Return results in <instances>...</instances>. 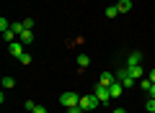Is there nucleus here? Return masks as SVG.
<instances>
[{
	"label": "nucleus",
	"mask_w": 155,
	"mask_h": 113,
	"mask_svg": "<svg viewBox=\"0 0 155 113\" xmlns=\"http://www.w3.org/2000/svg\"><path fill=\"white\" fill-rule=\"evenodd\" d=\"M78 105L83 108V111H96V108L101 105V100H98V98H96V95H83V98H80V103H78Z\"/></svg>",
	"instance_id": "nucleus-1"
},
{
	"label": "nucleus",
	"mask_w": 155,
	"mask_h": 113,
	"mask_svg": "<svg viewBox=\"0 0 155 113\" xmlns=\"http://www.w3.org/2000/svg\"><path fill=\"white\" fill-rule=\"evenodd\" d=\"M60 103L65 108H75L78 103H80V95H78V93H62L60 95Z\"/></svg>",
	"instance_id": "nucleus-2"
},
{
	"label": "nucleus",
	"mask_w": 155,
	"mask_h": 113,
	"mask_svg": "<svg viewBox=\"0 0 155 113\" xmlns=\"http://www.w3.org/2000/svg\"><path fill=\"white\" fill-rule=\"evenodd\" d=\"M93 95L98 98L101 103H109V100H111V90H109V87H106V85H96V90H93Z\"/></svg>",
	"instance_id": "nucleus-3"
},
{
	"label": "nucleus",
	"mask_w": 155,
	"mask_h": 113,
	"mask_svg": "<svg viewBox=\"0 0 155 113\" xmlns=\"http://www.w3.org/2000/svg\"><path fill=\"white\" fill-rule=\"evenodd\" d=\"M116 80H119V82L124 85V90L134 87V77H129V72H127V70H122V72H119V75H116Z\"/></svg>",
	"instance_id": "nucleus-4"
},
{
	"label": "nucleus",
	"mask_w": 155,
	"mask_h": 113,
	"mask_svg": "<svg viewBox=\"0 0 155 113\" xmlns=\"http://www.w3.org/2000/svg\"><path fill=\"white\" fill-rule=\"evenodd\" d=\"M8 46H11V54H13V57H23V54H26V49H23L26 44H23V41H13V44H8Z\"/></svg>",
	"instance_id": "nucleus-5"
},
{
	"label": "nucleus",
	"mask_w": 155,
	"mask_h": 113,
	"mask_svg": "<svg viewBox=\"0 0 155 113\" xmlns=\"http://www.w3.org/2000/svg\"><path fill=\"white\" fill-rule=\"evenodd\" d=\"M114 82H116V77L111 75V72H104V75L98 77V85H106V87H111Z\"/></svg>",
	"instance_id": "nucleus-6"
},
{
	"label": "nucleus",
	"mask_w": 155,
	"mask_h": 113,
	"mask_svg": "<svg viewBox=\"0 0 155 113\" xmlns=\"http://www.w3.org/2000/svg\"><path fill=\"white\" fill-rule=\"evenodd\" d=\"M109 90H111V100H114V98H122V93H124V85H122V82H119V80H116L114 85L109 87Z\"/></svg>",
	"instance_id": "nucleus-7"
},
{
	"label": "nucleus",
	"mask_w": 155,
	"mask_h": 113,
	"mask_svg": "<svg viewBox=\"0 0 155 113\" xmlns=\"http://www.w3.org/2000/svg\"><path fill=\"white\" fill-rule=\"evenodd\" d=\"M134 64H142V54H140V52H132V54H129V59H127V67H134Z\"/></svg>",
	"instance_id": "nucleus-8"
},
{
	"label": "nucleus",
	"mask_w": 155,
	"mask_h": 113,
	"mask_svg": "<svg viewBox=\"0 0 155 113\" xmlns=\"http://www.w3.org/2000/svg\"><path fill=\"white\" fill-rule=\"evenodd\" d=\"M116 8H119V13H129V11H132V0H119Z\"/></svg>",
	"instance_id": "nucleus-9"
},
{
	"label": "nucleus",
	"mask_w": 155,
	"mask_h": 113,
	"mask_svg": "<svg viewBox=\"0 0 155 113\" xmlns=\"http://www.w3.org/2000/svg\"><path fill=\"white\" fill-rule=\"evenodd\" d=\"M127 72H129V77H142V64H134V67H127Z\"/></svg>",
	"instance_id": "nucleus-10"
},
{
	"label": "nucleus",
	"mask_w": 155,
	"mask_h": 113,
	"mask_svg": "<svg viewBox=\"0 0 155 113\" xmlns=\"http://www.w3.org/2000/svg\"><path fill=\"white\" fill-rule=\"evenodd\" d=\"M88 64H91V57H88V54H80V57H78V67H80V70H85Z\"/></svg>",
	"instance_id": "nucleus-11"
},
{
	"label": "nucleus",
	"mask_w": 155,
	"mask_h": 113,
	"mask_svg": "<svg viewBox=\"0 0 155 113\" xmlns=\"http://www.w3.org/2000/svg\"><path fill=\"white\" fill-rule=\"evenodd\" d=\"M18 41H23V44H31V41H34V33H31V31L26 28V31H23L21 36H18Z\"/></svg>",
	"instance_id": "nucleus-12"
},
{
	"label": "nucleus",
	"mask_w": 155,
	"mask_h": 113,
	"mask_svg": "<svg viewBox=\"0 0 155 113\" xmlns=\"http://www.w3.org/2000/svg\"><path fill=\"white\" fill-rule=\"evenodd\" d=\"M3 39H5L8 44H13V41L18 39V33H16V31H5V33H3Z\"/></svg>",
	"instance_id": "nucleus-13"
},
{
	"label": "nucleus",
	"mask_w": 155,
	"mask_h": 113,
	"mask_svg": "<svg viewBox=\"0 0 155 113\" xmlns=\"http://www.w3.org/2000/svg\"><path fill=\"white\" fill-rule=\"evenodd\" d=\"M13 85H16V80H13V77H3V90H11Z\"/></svg>",
	"instance_id": "nucleus-14"
},
{
	"label": "nucleus",
	"mask_w": 155,
	"mask_h": 113,
	"mask_svg": "<svg viewBox=\"0 0 155 113\" xmlns=\"http://www.w3.org/2000/svg\"><path fill=\"white\" fill-rule=\"evenodd\" d=\"M106 16H109V18H116V16H119V8H116V5H109V8H106Z\"/></svg>",
	"instance_id": "nucleus-15"
},
{
	"label": "nucleus",
	"mask_w": 155,
	"mask_h": 113,
	"mask_svg": "<svg viewBox=\"0 0 155 113\" xmlns=\"http://www.w3.org/2000/svg\"><path fill=\"white\" fill-rule=\"evenodd\" d=\"M150 85H153L150 77H142V80H140V87H142V90H150Z\"/></svg>",
	"instance_id": "nucleus-16"
},
{
	"label": "nucleus",
	"mask_w": 155,
	"mask_h": 113,
	"mask_svg": "<svg viewBox=\"0 0 155 113\" xmlns=\"http://www.w3.org/2000/svg\"><path fill=\"white\" fill-rule=\"evenodd\" d=\"M145 108H147V113H155V98H150V100L145 103Z\"/></svg>",
	"instance_id": "nucleus-17"
},
{
	"label": "nucleus",
	"mask_w": 155,
	"mask_h": 113,
	"mask_svg": "<svg viewBox=\"0 0 155 113\" xmlns=\"http://www.w3.org/2000/svg\"><path fill=\"white\" fill-rule=\"evenodd\" d=\"M18 62H21V64H31V54H23V57H18Z\"/></svg>",
	"instance_id": "nucleus-18"
},
{
	"label": "nucleus",
	"mask_w": 155,
	"mask_h": 113,
	"mask_svg": "<svg viewBox=\"0 0 155 113\" xmlns=\"http://www.w3.org/2000/svg\"><path fill=\"white\" fill-rule=\"evenodd\" d=\"M67 113H88V111H83L80 105H75V108H67Z\"/></svg>",
	"instance_id": "nucleus-19"
},
{
	"label": "nucleus",
	"mask_w": 155,
	"mask_h": 113,
	"mask_svg": "<svg viewBox=\"0 0 155 113\" xmlns=\"http://www.w3.org/2000/svg\"><path fill=\"white\" fill-rule=\"evenodd\" d=\"M23 26H26L28 31H31V28H34V18H26V21H23Z\"/></svg>",
	"instance_id": "nucleus-20"
},
{
	"label": "nucleus",
	"mask_w": 155,
	"mask_h": 113,
	"mask_svg": "<svg viewBox=\"0 0 155 113\" xmlns=\"http://www.w3.org/2000/svg\"><path fill=\"white\" fill-rule=\"evenodd\" d=\"M34 108H36V103H34V100H26V111H28V113H31V111H34Z\"/></svg>",
	"instance_id": "nucleus-21"
},
{
	"label": "nucleus",
	"mask_w": 155,
	"mask_h": 113,
	"mask_svg": "<svg viewBox=\"0 0 155 113\" xmlns=\"http://www.w3.org/2000/svg\"><path fill=\"white\" fill-rule=\"evenodd\" d=\"M31 113H47V108H44V105H36V108H34Z\"/></svg>",
	"instance_id": "nucleus-22"
},
{
	"label": "nucleus",
	"mask_w": 155,
	"mask_h": 113,
	"mask_svg": "<svg viewBox=\"0 0 155 113\" xmlns=\"http://www.w3.org/2000/svg\"><path fill=\"white\" fill-rule=\"evenodd\" d=\"M147 93H150V98H155V82L150 85V90H147Z\"/></svg>",
	"instance_id": "nucleus-23"
},
{
	"label": "nucleus",
	"mask_w": 155,
	"mask_h": 113,
	"mask_svg": "<svg viewBox=\"0 0 155 113\" xmlns=\"http://www.w3.org/2000/svg\"><path fill=\"white\" fill-rule=\"evenodd\" d=\"M111 113H127V111H124V108H114Z\"/></svg>",
	"instance_id": "nucleus-24"
},
{
	"label": "nucleus",
	"mask_w": 155,
	"mask_h": 113,
	"mask_svg": "<svg viewBox=\"0 0 155 113\" xmlns=\"http://www.w3.org/2000/svg\"><path fill=\"white\" fill-rule=\"evenodd\" d=\"M150 80H153V82H155V70H153V72H150Z\"/></svg>",
	"instance_id": "nucleus-25"
}]
</instances>
